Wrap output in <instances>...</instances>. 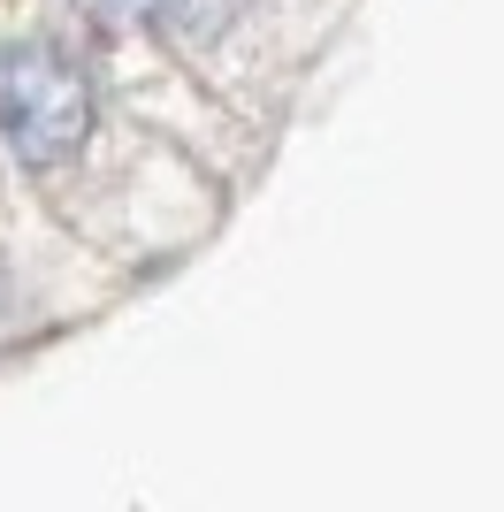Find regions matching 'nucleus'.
Here are the masks:
<instances>
[{
  "label": "nucleus",
  "mask_w": 504,
  "mask_h": 512,
  "mask_svg": "<svg viewBox=\"0 0 504 512\" xmlns=\"http://www.w3.org/2000/svg\"><path fill=\"white\" fill-rule=\"evenodd\" d=\"M92 130V85L54 39L0 46V138L23 161H62Z\"/></svg>",
  "instance_id": "1"
},
{
  "label": "nucleus",
  "mask_w": 504,
  "mask_h": 512,
  "mask_svg": "<svg viewBox=\"0 0 504 512\" xmlns=\"http://www.w3.org/2000/svg\"><path fill=\"white\" fill-rule=\"evenodd\" d=\"M92 23L123 31V23H146V16H191V0H77Z\"/></svg>",
  "instance_id": "2"
}]
</instances>
